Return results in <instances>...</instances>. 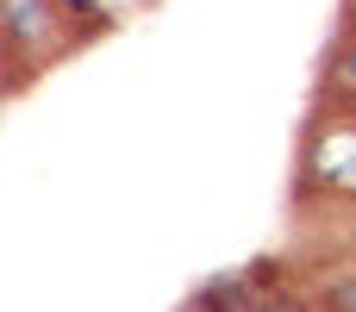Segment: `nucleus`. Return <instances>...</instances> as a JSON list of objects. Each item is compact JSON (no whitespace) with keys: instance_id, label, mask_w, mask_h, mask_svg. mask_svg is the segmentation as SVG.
<instances>
[{"instance_id":"nucleus-1","label":"nucleus","mask_w":356,"mask_h":312,"mask_svg":"<svg viewBox=\"0 0 356 312\" xmlns=\"http://www.w3.org/2000/svg\"><path fill=\"white\" fill-rule=\"evenodd\" d=\"M0 25H6V63H13V94L31 88V75H44L50 63L75 56L88 44L81 19L63 0H0Z\"/></svg>"},{"instance_id":"nucleus-2","label":"nucleus","mask_w":356,"mask_h":312,"mask_svg":"<svg viewBox=\"0 0 356 312\" xmlns=\"http://www.w3.org/2000/svg\"><path fill=\"white\" fill-rule=\"evenodd\" d=\"M300 194L307 200H332V206H356V106H332L319 100L307 138H300Z\"/></svg>"},{"instance_id":"nucleus-3","label":"nucleus","mask_w":356,"mask_h":312,"mask_svg":"<svg viewBox=\"0 0 356 312\" xmlns=\"http://www.w3.org/2000/svg\"><path fill=\"white\" fill-rule=\"evenodd\" d=\"M319 100H332V106H356V38H332V50H325V63H319Z\"/></svg>"},{"instance_id":"nucleus-4","label":"nucleus","mask_w":356,"mask_h":312,"mask_svg":"<svg viewBox=\"0 0 356 312\" xmlns=\"http://www.w3.org/2000/svg\"><path fill=\"white\" fill-rule=\"evenodd\" d=\"M63 6L81 19V31H88V38H100V31H113V25H119V6H113V0H63Z\"/></svg>"},{"instance_id":"nucleus-5","label":"nucleus","mask_w":356,"mask_h":312,"mask_svg":"<svg viewBox=\"0 0 356 312\" xmlns=\"http://www.w3.org/2000/svg\"><path fill=\"white\" fill-rule=\"evenodd\" d=\"M319 306H332V312H356V269H338V275L325 281Z\"/></svg>"}]
</instances>
